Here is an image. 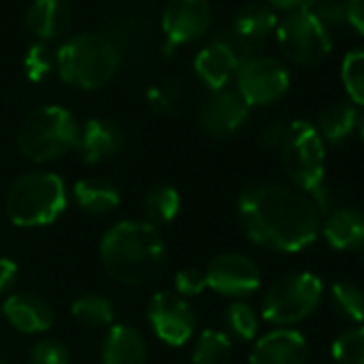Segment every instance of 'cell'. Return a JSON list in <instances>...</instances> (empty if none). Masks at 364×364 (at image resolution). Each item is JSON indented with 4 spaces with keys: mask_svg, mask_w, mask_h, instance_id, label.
Returning a JSON list of instances; mask_svg holds the SVG:
<instances>
[{
    "mask_svg": "<svg viewBox=\"0 0 364 364\" xmlns=\"http://www.w3.org/2000/svg\"><path fill=\"white\" fill-rule=\"evenodd\" d=\"M238 217L255 245L277 253H298L311 247L321 230L313 200L281 182H259L245 189Z\"/></svg>",
    "mask_w": 364,
    "mask_h": 364,
    "instance_id": "6da1fadb",
    "label": "cell"
},
{
    "mask_svg": "<svg viewBox=\"0 0 364 364\" xmlns=\"http://www.w3.org/2000/svg\"><path fill=\"white\" fill-rule=\"evenodd\" d=\"M105 272L122 285H148L156 281L167 264L161 234L146 221H118L112 225L99 247Z\"/></svg>",
    "mask_w": 364,
    "mask_h": 364,
    "instance_id": "7a4b0ae2",
    "label": "cell"
},
{
    "mask_svg": "<svg viewBox=\"0 0 364 364\" xmlns=\"http://www.w3.org/2000/svg\"><path fill=\"white\" fill-rule=\"evenodd\" d=\"M118 69V50L101 33H80L56 52L60 80L80 90H99Z\"/></svg>",
    "mask_w": 364,
    "mask_h": 364,
    "instance_id": "3957f363",
    "label": "cell"
},
{
    "mask_svg": "<svg viewBox=\"0 0 364 364\" xmlns=\"http://www.w3.org/2000/svg\"><path fill=\"white\" fill-rule=\"evenodd\" d=\"M67 206V189L58 173L28 171L7 191L5 210L18 228H43L54 223Z\"/></svg>",
    "mask_w": 364,
    "mask_h": 364,
    "instance_id": "277c9868",
    "label": "cell"
},
{
    "mask_svg": "<svg viewBox=\"0 0 364 364\" xmlns=\"http://www.w3.org/2000/svg\"><path fill=\"white\" fill-rule=\"evenodd\" d=\"M80 124L63 105L33 109L18 129V148L33 163H50L77 146Z\"/></svg>",
    "mask_w": 364,
    "mask_h": 364,
    "instance_id": "5b68a950",
    "label": "cell"
},
{
    "mask_svg": "<svg viewBox=\"0 0 364 364\" xmlns=\"http://www.w3.org/2000/svg\"><path fill=\"white\" fill-rule=\"evenodd\" d=\"M281 161L294 187L311 196L323 185L326 171V144L315 124L306 120H294L287 124L281 141Z\"/></svg>",
    "mask_w": 364,
    "mask_h": 364,
    "instance_id": "8992f818",
    "label": "cell"
},
{
    "mask_svg": "<svg viewBox=\"0 0 364 364\" xmlns=\"http://www.w3.org/2000/svg\"><path fill=\"white\" fill-rule=\"evenodd\" d=\"M323 285L311 272H296L279 279L266 291L262 315L277 326H291L306 319L321 302Z\"/></svg>",
    "mask_w": 364,
    "mask_h": 364,
    "instance_id": "52a82bcc",
    "label": "cell"
},
{
    "mask_svg": "<svg viewBox=\"0 0 364 364\" xmlns=\"http://www.w3.org/2000/svg\"><path fill=\"white\" fill-rule=\"evenodd\" d=\"M274 35L283 56L298 65H317L332 52L328 28L309 11L285 14Z\"/></svg>",
    "mask_w": 364,
    "mask_h": 364,
    "instance_id": "ba28073f",
    "label": "cell"
},
{
    "mask_svg": "<svg viewBox=\"0 0 364 364\" xmlns=\"http://www.w3.org/2000/svg\"><path fill=\"white\" fill-rule=\"evenodd\" d=\"M289 90L287 67L272 56H255L240 65L236 73V92L251 105H270Z\"/></svg>",
    "mask_w": 364,
    "mask_h": 364,
    "instance_id": "9c48e42d",
    "label": "cell"
},
{
    "mask_svg": "<svg viewBox=\"0 0 364 364\" xmlns=\"http://www.w3.org/2000/svg\"><path fill=\"white\" fill-rule=\"evenodd\" d=\"M146 317L154 334L171 347L185 345L196 332V323H198L191 304L182 296L171 291L154 294L148 302Z\"/></svg>",
    "mask_w": 364,
    "mask_h": 364,
    "instance_id": "30bf717a",
    "label": "cell"
},
{
    "mask_svg": "<svg viewBox=\"0 0 364 364\" xmlns=\"http://www.w3.org/2000/svg\"><path fill=\"white\" fill-rule=\"evenodd\" d=\"M206 272V285L221 294V296H230V298H242V296H251L253 291H257L259 283H262V274L257 264L242 255V253H223L217 255Z\"/></svg>",
    "mask_w": 364,
    "mask_h": 364,
    "instance_id": "8fae6325",
    "label": "cell"
},
{
    "mask_svg": "<svg viewBox=\"0 0 364 364\" xmlns=\"http://www.w3.org/2000/svg\"><path fill=\"white\" fill-rule=\"evenodd\" d=\"M213 22L208 0H167L161 16L163 33L169 46L198 41Z\"/></svg>",
    "mask_w": 364,
    "mask_h": 364,
    "instance_id": "7c38bea8",
    "label": "cell"
},
{
    "mask_svg": "<svg viewBox=\"0 0 364 364\" xmlns=\"http://www.w3.org/2000/svg\"><path fill=\"white\" fill-rule=\"evenodd\" d=\"M249 118V105L236 90H215L200 109V124L204 133L217 139L236 135Z\"/></svg>",
    "mask_w": 364,
    "mask_h": 364,
    "instance_id": "4fadbf2b",
    "label": "cell"
},
{
    "mask_svg": "<svg viewBox=\"0 0 364 364\" xmlns=\"http://www.w3.org/2000/svg\"><path fill=\"white\" fill-rule=\"evenodd\" d=\"M309 358L306 338L289 328L264 334L251 349V364H304Z\"/></svg>",
    "mask_w": 364,
    "mask_h": 364,
    "instance_id": "5bb4252c",
    "label": "cell"
},
{
    "mask_svg": "<svg viewBox=\"0 0 364 364\" xmlns=\"http://www.w3.org/2000/svg\"><path fill=\"white\" fill-rule=\"evenodd\" d=\"M122 146H124V133L116 122L107 118H90L84 127H80V137L75 148L84 163L97 165L118 154Z\"/></svg>",
    "mask_w": 364,
    "mask_h": 364,
    "instance_id": "9a60e30c",
    "label": "cell"
},
{
    "mask_svg": "<svg viewBox=\"0 0 364 364\" xmlns=\"http://www.w3.org/2000/svg\"><path fill=\"white\" fill-rule=\"evenodd\" d=\"M242 65L240 52L230 43H210L196 56L198 77L215 92L223 90Z\"/></svg>",
    "mask_w": 364,
    "mask_h": 364,
    "instance_id": "2e32d148",
    "label": "cell"
},
{
    "mask_svg": "<svg viewBox=\"0 0 364 364\" xmlns=\"http://www.w3.org/2000/svg\"><path fill=\"white\" fill-rule=\"evenodd\" d=\"M3 313L16 330L26 332V334L46 332L54 323V311L50 302L31 291L7 296L3 304Z\"/></svg>",
    "mask_w": 364,
    "mask_h": 364,
    "instance_id": "e0dca14e",
    "label": "cell"
},
{
    "mask_svg": "<svg viewBox=\"0 0 364 364\" xmlns=\"http://www.w3.org/2000/svg\"><path fill=\"white\" fill-rule=\"evenodd\" d=\"M148 347L144 336L127 323L109 326L103 345H101V362L103 364H146Z\"/></svg>",
    "mask_w": 364,
    "mask_h": 364,
    "instance_id": "ac0fdd59",
    "label": "cell"
},
{
    "mask_svg": "<svg viewBox=\"0 0 364 364\" xmlns=\"http://www.w3.org/2000/svg\"><path fill=\"white\" fill-rule=\"evenodd\" d=\"M323 238L332 249L358 251L364 247V210L360 208H336L330 210L321 223Z\"/></svg>",
    "mask_w": 364,
    "mask_h": 364,
    "instance_id": "d6986e66",
    "label": "cell"
},
{
    "mask_svg": "<svg viewBox=\"0 0 364 364\" xmlns=\"http://www.w3.org/2000/svg\"><path fill=\"white\" fill-rule=\"evenodd\" d=\"M71 9L67 0H33L26 11V28L41 41L56 39L67 31Z\"/></svg>",
    "mask_w": 364,
    "mask_h": 364,
    "instance_id": "ffe728a7",
    "label": "cell"
},
{
    "mask_svg": "<svg viewBox=\"0 0 364 364\" xmlns=\"http://www.w3.org/2000/svg\"><path fill=\"white\" fill-rule=\"evenodd\" d=\"M277 24L279 20L274 9L262 3H249L242 9H238L234 18V35L245 46L264 43L270 35H274Z\"/></svg>",
    "mask_w": 364,
    "mask_h": 364,
    "instance_id": "44dd1931",
    "label": "cell"
},
{
    "mask_svg": "<svg viewBox=\"0 0 364 364\" xmlns=\"http://www.w3.org/2000/svg\"><path fill=\"white\" fill-rule=\"evenodd\" d=\"M75 204L88 215H109L120 204V193L103 178H82L73 187Z\"/></svg>",
    "mask_w": 364,
    "mask_h": 364,
    "instance_id": "7402d4cb",
    "label": "cell"
},
{
    "mask_svg": "<svg viewBox=\"0 0 364 364\" xmlns=\"http://www.w3.org/2000/svg\"><path fill=\"white\" fill-rule=\"evenodd\" d=\"M358 124V109L349 101H336L323 107L317 116V133L321 135L323 144H338L343 141Z\"/></svg>",
    "mask_w": 364,
    "mask_h": 364,
    "instance_id": "603a6c76",
    "label": "cell"
},
{
    "mask_svg": "<svg viewBox=\"0 0 364 364\" xmlns=\"http://www.w3.org/2000/svg\"><path fill=\"white\" fill-rule=\"evenodd\" d=\"M180 196L173 187L159 185L152 187L144 198V213L150 219V225H167L178 217Z\"/></svg>",
    "mask_w": 364,
    "mask_h": 364,
    "instance_id": "cb8c5ba5",
    "label": "cell"
},
{
    "mask_svg": "<svg viewBox=\"0 0 364 364\" xmlns=\"http://www.w3.org/2000/svg\"><path fill=\"white\" fill-rule=\"evenodd\" d=\"M232 341L225 332L204 330L196 341L191 362L193 364H230L232 362Z\"/></svg>",
    "mask_w": 364,
    "mask_h": 364,
    "instance_id": "d4e9b609",
    "label": "cell"
},
{
    "mask_svg": "<svg viewBox=\"0 0 364 364\" xmlns=\"http://www.w3.org/2000/svg\"><path fill=\"white\" fill-rule=\"evenodd\" d=\"M73 317L86 328H103L114 321V304L99 294H84L71 304Z\"/></svg>",
    "mask_w": 364,
    "mask_h": 364,
    "instance_id": "484cf974",
    "label": "cell"
},
{
    "mask_svg": "<svg viewBox=\"0 0 364 364\" xmlns=\"http://www.w3.org/2000/svg\"><path fill=\"white\" fill-rule=\"evenodd\" d=\"M330 302L332 309L345 317L347 321L362 323L364 321V291L353 283H334L330 289Z\"/></svg>",
    "mask_w": 364,
    "mask_h": 364,
    "instance_id": "4316f807",
    "label": "cell"
},
{
    "mask_svg": "<svg viewBox=\"0 0 364 364\" xmlns=\"http://www.w3.org/2000/svg\"><path fill=\"white\" fill-rule=\"evenodd\" d=\"M341 77H343V86L351 103L364 107V50L349 52L343 58Z\"/></svg>",
    "mask_w": 364,
    "mask_h": 364,
    "instance_id": "83f0119b",
    "label": "cell"
},
{
    "mask_svg": "<svg viewBox=\"0 0 364 364\" xmlns=\"http://www.w3.org/2000/svg\"><path fill=\"white\" fill-rule=\"evenodd\" d=\"M332 358L336 364H364V326L343 332L332 343Z\"/></svg>",
    "mask_w": 364,
    "mask_h": 364,
    "instance_id": "f1b7e54d",
    "label": "cell"
},
{
    "mask_svg": "<svg viewBox=\"0 0 364 364\" xmlns=\"http://www.w3.org/2000/svg\"><path fill=\"white\" fill-rule=\"evenodd\" d=\"M225 323H228L230 332L240 341H251L257 334V326H259L255 311L245 302H234L228 306Z\"/></svg>",
    "mask_w": 364,
    "mask_h": 364,
    "instance_id": "f546056e",
    "label": "cell"
},
{
    "mask_svg": "<svg viewBox=\"0 0 364 364\" xmlns=\"http://www.w3.org/2000/svg\"><path fill=\"white\" fill-rule=\"evenodd\" d=\"M56 67V54L41 41L24 54V71L31 82H43Z\"/></svg>",
    "mask_w": 364,
    "mask_h": 364,
    "instance_id": "4dcf8cb0",
    "label": "cell"
},
{
    "mask_svg": "<svg viewBox=\"0 0 364 364\" xmlns=\"http://www.w3.org/2000/svg\"><path fill=\"white\" fill-rule=\"evenodd\" d=\"M309 14H313L326 28L343 26L347 24V0H313Z\"/></svg>",
    "mask_w": 364,
    "mask_h": 364,
    "instance_id": "1f68e13d",
    "label": "cell"
},
{
    "mask_svg": "<svg viewBox=\"0 0 364 364\" xmlns=\"http://www.w3.org/2000/svg\"><path fill=\"white\" fill-rule=\"evenodd\" d=\"M28 364H69V351L60 341H39L28 355Z\"/></svg>",
    "mask_w": 364,
    "mask_h": 364,
    "instance_id": "d6a6232c",
    "label": "cell"
},
{
    "mask_svg": "<svg viewBox=\"0 0 364 364\" xmlns=\"http://www.w3.org/2000/svg\"><path fill=\"white\" fill-rule=\"evenodd\" d=\"M206 285V272L200 268H182L176 274V291L178 296L187 298V296H198L204 291Z\"/></svg>",
    "mask_w": 364,
    "mask_h": 364,
    "instance_id": "836d02e7",
    "label": "cell"
},
{
    "mask_svg": "<svg viewBox=\"0 0 364 364\" xmlns=\"http://www.w3.org/2000/svg\"><path fill=\"white\" fill-rule=\"evenodd\" d=\"M285 131H287V124L283 122H270L266 124L262 131H259V144L268 150H274V148H281V141L285 137Z\"/></svg>",
    "mask_w": 364,
    "mask_h": 364,
    "instance_id": "e575fe53",
    "label": "cell"
},
{
    "mask_svg": "<svg viewBox=\"0 0 364 364\" xmlns=\"http://www.w3.org/2000/svg\"><path fill=\"white\" fill-rule=\"evenodd\" d=\"M18 279V264L11 257H0V296L7 294Z\"/></svg>",
    "mask_w": 364,
    "mask_h": 364,
    "instance_id": "d590c367",
    "label": "cell"
},
{
    "mask_svg": "<svg viewBox=\"0 0 364 364\" xmlns=\"http://www.w3.org/2000/svg\"><path fill=\"white\" fill-rule=\"evenodd\" d=\"M148 101L150 105L156 109V112H169L176 103V95H171L169 90H165L163 86H154L150 92H148Z\"/></svg>",
    "mask_w": 364,
    "mask_h": 364,
    "instance_id": "8d00e7d4",
    "label": "cell"
},
{
    "mask_svg": "<svg viewBox=\"0 0 364 364\" xmlns=\"http://www.w3.org/2000/svg\"><path fill=\"white\" fill-rule=\"evenodd\" d=\"M347 24L364 37V0H347Z\"/></svg>",
    "mask_w": 364,
    "mask_h": 364,
    "instance_id": "74e56055",
    "label": "cell"
},
{
    "mask_svg": "<svg viewBox=\"0 0 364 364\" xmlns=\"http://www.w3.org/2000/svg\"><path fill=\"white\" fill-rule=\"evenodd\" d=\"M311 5H313V0H268L270 9H279V11H285V14L309 11Z\"/></svg>",
    "mask_w": 364,
    "mask_h": 364,
    "instance_id": "f35d334b",
    "label": "cell"
},
{
    "mask_svg": "<svg viewBox=\"0 0 364 364\" xmlns=\"http://www.w3.org/2000/svg\"><path fill=\"white\" fill-rule=\"evenodd\" d=\"M355 129H358L360 137L364 139V112H362V114H358V124H355Z\"/></svg>",
    "mask_w": 364,
    "mask_h": 364,
    "instance_id": "ab89813d",
    "label": "cell"
},
{
    "mask_svg": "<svg viewBox=\"0 0 364 364\" xmlns=\"http://www.w3.org/2000/svg\"><path fill=\"white\" fill-rule=\"evenodd\" d=\"M0 364H7V362H5V360H0Z\"/></svg>",
    "mask_w": 364,
    "mask_h": 364,
    "instance_id": "60d3db41",
    "label": "cell"
}]
</instances>
